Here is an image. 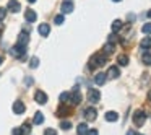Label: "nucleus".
<instances>
[{"instance_id":"38","label":"nucleus","mask_w":151,"mask_h":135,"mask_svg":"<svg viewBox=\"0 0 151 135\" xmlns=\"http://www.w3.org/2000/svg\"><path fill=\"white\" fill-rule=\"evenodd\" d=\"M127 135H135V132H133V130H128V132H127Z\"/></svg>"},{"instance_id":"5","label":"nucleus","mask_w":151,"mask_h":135,"mask_svg":"<svg viewBox=\"0 0 151 135\" xmlns=\"http://www.w3.org/2000/svg\"><path fill=\"white\" fill-rule=\"evenodd\" d=\"M24 20H26L28 23H34V21L37 20V13L34 10H31V8H28V10L24 12Z\"/></svg>"},{"instance_id":"17","label":"nucleus","mask_w":151,"mask_h":135,"mask_svg":"<svg viewBox=\"0 0 151 135\" xmlns=\"http://www.w3.org/2000/svg\"><path fill=\"white\" fill-rule=\"evenodd\" d=\"M117 119H119V114H117V112H114V111L106 112V121H107V122H115Z\"/></svg>"},{"instance_id":"3","label":"nucleus","mask_w":151,"mask_h":135,"mask_svg":"<svg viewBox=\"0 0 151 135\" xmlns=\"http://www.w3.org/2000/svg\"><path fill=\"white\" fill-rule=\"evenodd\" d=\"M146 117H148L146 112L141 111V109H138V111H135V114H133V124L137 125V127H141V125L146 122Z\"/></svg>"},{"instance_id":"10","label":"nucleus","mask_w":151,"mask_h":135,"mask_svg":"<svg viewBox=\"0 0 151 135\" xmlns=\"http://www.w3.org/2000/svg\"><path fill=\"white\" fill-rule=\"evenodd\" d=\"M85 117H86V121H94V119L98 117V112H96V109H94V108L85 109Z\"/></svg>"},{"instance_id":"37","label":"nucleus","mask_w":151,"mask_h":135,"mask_svg":"<svg viewBox=\"0 0 151 135\" xmlns=\"http://www.w3.org/2000/svg\"><path fill=\"white\" fill-rule=\"evenodd\" d=\"M13 135H21L20 134V129H13Z\"/></svg>"},{"instance_id":"4","label":"nucleus","mask_w":151,"mask_h":135,"mask_svg":"<svg viewBox=\"0 0 151 135\" xmlns=\"http://www.w3.org/2000/svg\"><path fill=\"white\" fill-rule=\"evenodd\" d=\"M99 99H101V93L96 88H89L88 90V101L93 103V104H96V103H99Z\"/></svg>"},{"instance_id":"2","label":"nucleus","mask_w":151,"mask_h":135,"mask_svg":"<svg viewBox=\"0 0 151 135\" xmlns=\"http://www.w3.org/2000/svg\"><path fill=\"white\" fill-rule=\"evenodd\" d=\"M10 56L15 57V59H24V57H26V49H24V46H21V44L17 43L10 49Z\"/></svg>"},{"instance_id":"13","label":"nucleus","mask_w":151,"mask_h":135,"mask_svg":"<svg viewBox=\"0 0 151 135\" xmlns=\"http://www.w3.org/2000/svg\"><path fill=\"white\" fill-rule=\"evenodd\" d=\"M106 75H107V78H112V80H114V78H117V77L120 75V72H119V69L114 65V67H111V69L107 70V73H106Z\"/></svg>"},{"instance_id":"31","label":"nucleus","mask_w":151,"mask_h":135,"mask_svg":"<svg viewBox=\"0 0 151 135\" xmlns=\"http://www.w3.org/2000/svg\"><path fill=\"white\" fill-rule=\"evenodd\" d=\"M7 17V8H0V21Z\"/></svg>"},{"instance_id":"15","label":"nucleus","mask_w":151,"mask_h":135,"mask_svg":"<svg viewBox=\"0 0 151 135\" xmlns=\"http://www.w3.org/2000/svg\"><path fill=\"white\" fill-rule=\"evenodd\" d=\"M29 43V36H28V33H20V36H18V44H21V46H26V44Z\"/></svg>"},{"instance_id":"25","label":"nucleus","mask_w":151,"mask_h":135,"mask_svg":"<svg viewBox=\"0 0 151 135\" xmlns=\"http://www.w3.org/2000/svg\"><path fill=\"white\" fill-rule=\"evenodd\" d=\"M70 127H72V124H70L68 121H62V122H60V129H62V130H70Z\"/></svg>"},{"instance_id":"44","label":"nucleus","mask_w":151,"mask_h":135,"mask_svg":"<svg viewBox=\"0 0 151 135\" xmlns=\"http://www.w3.org/2000/svg\"><path fill=\"white\" fill-rule=\"evenodd\" d=\"M135 135H140V134H135Z\"/></svg>"},{"instance_id":"18","label":"nucleus","mask_w":151,"mask_h":135,"mask_svg":"<svg viewBox=\"0 0 151 135\" xmlns=\"http://www.w3.org/2000/svg\"><path fill=\"white\" fill-rule=\"evenodd\" d=\"M141 62H143L145 65H151V54L148 52V51L143 52V56H141Z\"/></svg>"},{"instance_id":"34","label":"nucleus","mask_w":151,"mask_h":135,"mask_svg":"<svg viewBox=\"0 0 151 135\" xmlns=\"http://www.w3.org/2000/svg\"><path fill=\"white\" fill-rule=\"evenodd\" d=\"M86 135H98V130H96V129H93V130H88V132H86Z\"/></svg>"},{"instance_id":"35","label":"nucleus","mask_w":151,"mask_h":135,"mask_svg":"<svg viewBox=\"0 0 151 135\" xmlns=\"http://www.w3.org/2000/svg\"><path fill=\"white\" fill-rule=\"evenodd\" d=\"M31 83H33V78H31V77H28V78H26V85H28V86H29V85H31Z\"/></svg>"},{"instance_id":"22","label":"nucleus","mask_w":151,"mask_h":135,"mask_svg":"<svg viewBox=\"0 0 151 135\" xmlns=\"http://www.w3.org/2000/svg\"><path fill=\"white\" fill-rule=\"evenodd\" d=\"M33 122H34V124H42V122H44L42 112H36V114H34V117H33Z\"/></svg>"},{"instance_id":"42","label":"nucleus","mask_w":151,"mask_h":135,"mask_svg":"<svg viewBox=\"0 0 151 135\" xmlns=\"http://www.w3.org/2000/svg\"><path fill=\"white\" fill-rule=\"evenodd\" d=\"M148 98H150V101H151V91H150V95H148Z\"/></svg>"},{"instance_id":"30","label":"nucleus","mask_w":151,"mask_h":135,"mask_svg":"<svg viewBox=\"0 0 151 135\" xmlns=\"http://www.w3.org/2000/svg\"><path fill=\"white\" fill-rule=\"evenodd\" d=\"M70 99V93H62V95H60V101L62 103H67Z\"/></svg>"},{"instance_id":"14","label":"nucleus","mask_w":151,"mask_h":135,"mask_svg":"<svg viewBox=\"0 0 151 135\" xmlns=\"http://www.w3.org/2000/svg\"><path fill=\"white\" fill-rule=\"evenodd\" d=\"M70 103H72V104H80V103H81V93H80L78 90L70 96Z\"/></svg>"},{"instance_id":"36","label":"nucleus","mask_w":151,"mask_h":135,"mask_svg":"<svg viewBox=\"0 0 151 135\" xmlns=\"http://www.w3.org/2000/svg\"><path fill=\"white\" fill-rule=\"evenodd\" d=\"M127 20H128V21H133V20H135V15H132V13H130V15L127 17Z\"/></svg>"},{"instance_id":"29","label":"nucleus","mask_w":151,"mask_h":135,"mask_svg":"<svg viewBox=\"0 0 151 135\" xmlns=\"http://www.w3.org/2000/svg\"><path fill=\"white\" fill-rule=\"evenodd\" d=\"M68 109H67V108H60L59 109V111H57V116H60V117H62V116H68Z\"/></svg>"},{"instance_id":"33","label":"nucleus","mask_w":151,"mask_h":135,"mask_svg":"<svg viewBox=\"0 0 151 135\" xmlns=\"http://www.w3.org/2000/svg\"><path fill=\"white\" fill-rule=\"evenodd\" d=\"M109 43H117V36H115V34H111V36H109Z\"/></svg>"},{"instance_id":"24","label":"nucleus","mask_w":151,"mask_h":135,"mask_svg":"<svg viewBox=\"0 0 151 135\" xmlns=\"http://www.w3.org/2000/svg\"><path fill=\"white\" fill-rule=\"evenodd\" d=\"M86 132H88V125H86V124H80L78 129H76V134H78V135H86Z\"/></svg>"},{"instance_id":"32","label":"nucleus","mask_w":151,"mask_h":135,"mask_svg":"<svg viewBox=\"0 0 151 135\" xmlns=\"http://www.w3.org/2000/svg\"><path fill=\"white\" fill-rule=\"evenodd\" d=\"M44 135H57V132L54 130V129H47V130L44 132Z\"/></svg>"},{"instance_id":"40","label":"nucleus","mask_w":151,"mask_h":135,"mask_svg":"<svg viewBox=\"0 0 151 135\" xmlns=\"http://www.w3.org/2000/svg\"><path fill=\"white\" fill-rule=\"evenodd\" d=\"M28 2H29V4H34V2H36V0H28Z\"/></svg>"},{"instance_id":"26","label":"nucleus","mask_w":151,"mask_h":135,"mask_svg":"<svg viewBox=\"0 0 151 135\" xmlns=\"http://www.w3.org/2000/svg\"><path fill=\"white\" fill-rule=\"evenodd\" d=\"M37 65H39V59H37V57H33V59L29 60V67L31 69H36Z\"/></svg>"},{"instance_id":"20","label":"nucleus","mask_w":151,"mask_h":135,"mask_svg":"<svg viewBox=\"0 0 151 135\" xmlns=\"http://www.w3.org/2000/svg\"><path fill=\"white\" fill-rule=\"evenodd\" d=\"M117 62H119V65H122V67L128 65V56H125V54L119 56V57H117Z\"/></svg>"},{"instance_id":"8","label":"nucleus","mask_w":151,"mask_h":135,"mask_svg":"<svg viewBox=\"0 0 151 135\" xmlns=\"http://www.w3.org/2000/svg\"><path fill=\"white\" fill-rule=\"evenodd\" d=\"M34 99H36V103H39V104H46L47 103V95L44 91H41V90H37L36 95H34Z\"/></svg>"},{"instance_id":"28","label":"nucleus","mask_w":151,"mask_h":135,"mask_svg":"<svg viewBox=\"0 0 151 135\" xmlns=\"http://www.w3.org/2000/svg\"><path fill=\"white\" fill-rule=\"evenodd\" d=\"M141 31H143L145 34H151V23H146V25H143V28H141Z\"/></svg>"},{"instance_id":"39","label":"nucleus","mask_w":151,"mask_h":135,"mask_svg":"<svg viewBox=\"0 0 151 135\" xmlns=\"http://www.w3.org/2000/svg\"><path fill=\"white\" fill-rule=\"evenodd\" d=\"M148 18H151V10H150V12H148Z\"/></svg>"},{"instance_id":"23","label":"nucleus","mask_w":151,"mask_h":135,"mask_svg":"<svg viewBox=\"0 0 151 135\" xmlns=\"http://www.w3.org/2000/svg\"><path fill=\"white\" fill-rule=\"evenodd\" d=\"M114 49H115L114 44H112V43H107V44L104 46V54H106V56H111V54L114 52Z\"/></svg>"},{"instance_id":"19","label":"nucleus","mask_w":151,"mask_h":135,"mask_svg":"<svg viewBox=\"0 0 151 135\" xmlns=\"http://www.w3.org/2000/svg\"><path fill=\"white\" fill-rule=\"evenodd\" d=\"M122 26H124V23H122L120 20H115L114 23H112V33H119V31L122 30Z\"/></svg>"},{"instance_id":"11","label":"nucleus","mask_w":151,"mask_h":135,"mask_svg":"<svg viewBox=\"0 0 151 135\" xmlns=\"http://www.w3.org/2000/svg\"><path fill=\"white\" fill-rule=\"evenodd\" d=\"M24 109H26V108H24V104L21 101H15L13 103V112H15V114H23Z\"/></svg>"},{"instance_id":"16","label":"nucleus","mask_w":151,"mask_h":135,"mask_svg":"<svg viewBox=\"0 0 151 135\" xmlns=\"http://www.w3.org/2000/svg\"><path fill=\"white\" fill-rule=\"evenodd\" d=\"M140 47H141L143 51L150 49V47H151V38H150V36L143 38V39H141V43H140Z\"/></svg>"},{"instance_id":"9","label":"nucleus","mask_w":151,"mask_h":135,"mask_svg":"<svg viewBox=\"0 0 151 135\" xmlns=\"http://www.w3.org/2000/svg\"><path fill=\"white\" fill-rule=\"evenodd\" d=\"M73 12V2L72 0H63L62 2V13H72Z\"/></svg>"},{"instance_id":"27","label":"nucleus","mask_w":151,"mask_h":135,"mask_svg":"<svg viewBox=\"0 0 151 135\" xmlns=\"http://www.w3.org/2000/svg\"><path fill=\"white\" fill-rule=\"evenodd\" d=\"M63 21H65V18H63V13H62V15H57V17L54 18V23H55V25H62Z\"/></svg>"},{"instance_id":"41","label":"nucleus","mask_w":151,"mask_h":135,"mask_svg":"<svg viewBox=\"0 0 151 135\" xmlns=\"http://www.w3.org/2000/svg\"><path fill=\"white\" fill-rule=\"evenodd\" d=\"M2 62H4V59H2V56H0V65H2Z\"/></svg>"},{"instance_id":"7","label":"nucleus","mask_w":151,"mask_h":135,"mask_svg":"<svg viewBox=\"0 0 151 135\" xmlns=\"http://www.w3.org/2000/svg\"><path fill=\"white\" fill-rule=\"evenodd\" d=\"M7 8L10 12H13V13H18V12L21 10V5H20V2H18V0H10V2H8V5H7Z\"/></svg>"},{"instance_id":"6","label":"nucleus","mask_w":151,"mask_h":135,"mask_svg":"<svg viewBox=\"0 0 151 135\" xmlns=\"http://www.w3.org/2000/svg\"><path fill=\"white\" fill-rule=\"evenodd\" d=\"M37 31H39V34L41 36H49L50 34V25L49 23H41L39 25V28H37Z\"/></svg>"},{"instance_id":"21","label":"nucleus","mask_w":151,"mask_h":135,"mask_svg":"<svg viewBox=\"0 0 151 135\" xmlns=\"http://www.w3.org/2000/svg\"><path fill=\"white\" fill-rule=\"evenodd\" d=\"M29 132H31V124H29V122H26V124L20 129V134L21 135H29Z\"/></svg>"},{"instance_id":"12","label":"nucleus","mask_w":151,"mask_h":135,"mask_svg":"<svg viewBox=\"0 0 151 135\" xmlns=\"http://www.w3.org/2000/svg\"><path fill=\"white\" fill-rule=\"evenodd\" d=\"M106 80H107V75H106V73H96L94 75V83L96 85H104L106 83Z\"/></svg>"},{"instance_id":"43","label":"nucleus","mask_w":151,"mask_h":135,"mask_svg":"<svg viewBox=\"0 0 151 135\" xmlns=\"http://www.w3.org/2000/svg\"><path fill=\"white\" fill-rule=\"evenodd\" d=\"M112 2H122V0H112Z\"/></svg>"},{"instance_id":"1","label":"nucleus","mask_w":151,"mask_h":135,"mask_svg":"<svg viewBox=\"0 0 151 135\" xmlns=\"http://www.w3.org/2000/svg\"><path fill=\"white\" fill-rule=\"evenodd\" d=\"M106 62H107V57H106V54H94V56L89 59V69H96V67H102L106 65Z\"/></svg>"}]
</instances>
